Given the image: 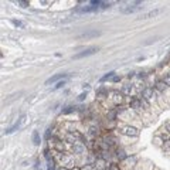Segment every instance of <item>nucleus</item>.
Segmentation results:
<instances>
[{"mask_svg":"<svg viewBox=\"0 0 170 170\" xmlns=\"http://www.w3.org/2000/svg\"><path fill=\"white\" fill-rule=\"evenodd\" d=\"M136 4H142V2H135L132 6L129 4V6H126V7H123L120 11H122L123 14H129V13H135V11H139V10L143 9V6H136Z\"/></svg>","mask_w":170,"mask_h":170,"instance_id":"f257e3e1","label":"nucleus"},{"mask_svg":"<svg viewBox=\"0 0 170 170\" xmlns=\"http://www.w3.org/2000/svg\"><path fill=\"white\" fill-rule=\"evenodd\" d=\"M96 51H98L96 47H91V48H88V50L82 51V53H78V54H75V55L72 57V60H80V58L88 57V55H92V54H95Z\"/></svg>","mask_w":170,"mask_h":170,"instance_id":"f03ea898","label":"nucleus"},{"mask_svg":"<svg viewBox=\"0 0 170 170\" xmlns=\"http://www.w3.org/2000/svg\"><path fill=\"white\" fill-rule=\"evenodd\" d=\"M122 133L126 135V136H139V130L132 126H125L122 129Z\"/></svg>","mask_w":170,"mask_h":170,"instance_id":"7ed1b4c3","label":"nucleus"},{"mask_svg":"<svg viewBox=\"0 0 170 170\" xmlns=\"http://www.w3.org/2000/svg\"><path fill=\"white\" fill-rule=\"evenodd\" d=\"M160 9H155V10H150L148 11V13H145L143 16H140V18H143V20H146V18H152V17H156L157 14H160Z\"/></svg>","mask_w":170,"mask_h":170,"instance_id":"20e7f679","label":"nucleus"},{"mask_svg":"<svg viewBox=\"0 0 170 170\" xmlns=\"http://www.w3.org/2000/svg\"><path fill=\"white\" fill-rule=\"evenodd\" d=\"M23 120H24V116H21V118L18 119V122H16V123H14V125H13L11 128H9V129L6 130V133H7V135H9V133H13V132H14L16 129H18V128H20V125L23 123Z\"/></svg>","mask_w":170,"mask_h":170,"instance_id":"39448f33","label":"nucleus"},{"mask_svg":"<svg viewBox=\"0 0 170 170\" xmlns=\"http://www.w3.org/2000/svg\"><path fill=\"white\" fill-rule=\"evenodd\" d=\"M98 36H101L99 31H87V33H82L80 38H92V37H98Z\"/></svg>","mask_w":170,"mask_h":170,"instance_id":"423d86ee","label":"nucleus"},{"mask_svg":"<svg viewBox=\"0 0 170 170\" xmlns=\"http://www.w3.org/2000/svg\"><path fill=\"white\" fill-rule=\"evenodd\" d=\"M64 77H67V74H57V75L48 78V80L45 81V85H50V84L55 82V81H58V80H61V78H64Z\"/></svg>","mask_w":170,"mask_h":170,"instance_id":"0eeeda50","label":"nucleus"},{"mask_svg":"<svg viewBox=\"0 0 170 170\" xmlns=\"http://www.w3.org/2000/svg\"><path fill=\"white\" fill-rule=\"evenodd\" d=\"M142 96L145 98V99H150V98H153V91L150 88H145V89L142 91Z\"/></svg>","mask_w":170,"mask_h":170,"instance_id":"6e6552de","label":"nucleus"},{"mask_svg":"<svg viewBox=\"0 0 170 170\" xmlns=\"http://www.w3.org/2000/svg\"><path fill=\"white\" fill-rule=\"evenodd\" d=\"M33 142H34V145H40V135L37 130L33 133Z\"/></svg>","mask_w":170,"mask_h":170,"instance_id":"1a4fd4ad","label":"nucleus"},{"mask_svg":"<svg viewBox=\"0 0 170 170\" xmlns=\"http://www.w3.org/2000/svg\"><path fill=\"white\" fill-rule=\"evenodd\" d=\"M166 84H164V81H159V82H156V88H157V89L159 91H164L166 89Z\"/></svg>","mask_w":170,"mask_h":170,"instance_id":"9d476101","label":"nucleus"},{"mask_svg":"<svg viewBox=\"0 0 170 170\" xmlns=\"http://www.w3.org/2000/svg\"><path fill=\"white\" fill-rule=\"evenodd\" d=\"M130 108H135V109L140 108V101L139 99H133V101L130 102Z\"/></svg>","mask_w":170,"mask_h":170,"instance_id":"9b49d317","label":"nucleus"},{"mask_svg":"<svg viewBox=\"0 0 170 170\" xmlns=\"http://www.w3.org/2000/svg\"><path fill=\"white\" fill-rule=\"evenodd\" d=\"M113 77H115V72H113V71H111V72H108L106 75L102 77L101 81H106V80H109V78H113Z\"/></svg>","mask_w":170,"mask_h":170,"instance_id":"f8f14e48","label":"nucleus"},{"mask_svg":"<svg viewBox=\"0 0 170 170\" xmlns=\"http://www.w3.org/2000/svg\"><path fill=\"white\" fill-rule=\"evenodd\" d=\"M130 91H132V85H123V88H122V92L123 94H130Z\"/></svg>","mask_w":170,"mask_h":170,"instance_id":"ddd939ff","label":"nucleus"},{"mask_svg":"<svg viewBox=\"0 0 170 170\" xmlns=\"http://www.w3.org/2000/svg\"><path fill=\"white\" fill-rule=\"evenodd\" d=\"M74 150H75L77 153H84V148L81 145H75L74 146Z\"/></svg>","mask_w":170,"mask_h":170,"instance_id":"4468645a","label":"nucleus"},{"mask_svg":"<svg viewBox=\"0 0 170 170\" xmlns=\"http://www.w3.org/2000/svg\"><path fill=\"white\" fill-rule=\"evenodd\" d=\"M72 111H75V106H67V109L62 111V113H69V112H72Z\"/></svg>","mask_w":170,"mask_h":170,"instance_id":"2eb2a0df","label":"nucleus"},{"mask_svg":"<svg viewBox=\"0 0 170 170\" xmlns=\"http://www.w3.org/2000/svg\"><path fill=\"white\" fill-rule=\"evenodd\" d=\"M11 23L14 26H17V27H24V24H23L21 21H18V20H11Z\"/></svg>","mask_w":170,"mask_h":170,"instance_id":"dca6fc26","label":"nucleus"},{"mask_svg":"<svg viewBox=\"0 0 170 170\" xmlns=\"http://www.w3.org/2000/svg\"><path fill=\"white\" fill-rule=\"evenodd\" d=\"M118 157L122 160V159H125V157H126V155H125V152H123V150H119V152H118Z\"/></svg>","mask_w":170,"mask_h":170,"instance_id":"f3484780","label":"nucleus"},{"mask_svg":"<svg viewBox=\"0 0 170 170\" xmlns=\"http://www.w3.org/2000/svg\"><path fill=\"white\" fill-rule=\"evenodd\" d=\"M65 85V81H60V82L55 85V89H58V88H61V87H64Z\"/></svg>","mask_w":170,"mask_h":170,"instance_id":"a211bd4d","label":"nucleus"},{"mask_svg":"<svg viewBox=\"0 0 170 170\" xmlns=\"http://www.w3.org/2000/svg\"><path fill=\"white\" fill-rule=\"evenodd\" d=\"M17 3L20 4V6H21V7H27V6H29V3H27V2H21V0H18Z\"/></svg>","mask_w":170,"mask_h":170,"instance_id":"6ab92c4d","label":"nucleus"},{"mask_svg":"<svg viewBox=\"0 0 170 170\" xmlns=\"http://www.w3.org/2000/svg\"><path fill=\"white\" fill-rule=\"evenodd\" d=\"M101 7H102V9L109 7V3H106V2H101Z\"/></svg>","mask_w":170,"mask_h":170,"instance_id":"aec40b11","label":"nucleus"},{"mask_svg":"<svg viewBox=\"0 0 170 170\" xmlns=\"http://www.w3.org/2000/svg\"><path fill=\"white\" fill-rule=\"evenodd\" d=\"M164 84H166V85H170V74L164 78Z\"/></svg>","mask_w":170,"mask_h":170,"instance_id":"412c9836","label":"nucleus"},{"mask_svg":"<svg viewBox=\"0 0 170 170\" xmlns=\"http://www.w3.org/2000/svg\"><path fill=\"white\" fill-rule=\"evenodd\" d=\"M85 96H87V94H81L80 96H78V101H84V99H85Z\"/></svg>","mask_w":170,"mask_h":170,"instance_id":"4be33fe9","label":"nucleus"},{"mask_svg":"<svg viewBox=\"0 0 170 170\" xmlns=\"http://www.w3.org/2000/svg\"><path fill=\"white\" fill-rule=\"evenodd\" d=\"M119 80H120V78H119V77H116V75H115V77H113V78H112V81H113V82H118V81H119Z\"/></svg>","mask_w":170,"mask_h":170,"instance_id":"5701e85b","label":"nucleus"},{"mask_svg":"<svg viewBox=\"0 0 170 170\" xmlns=\"http://www.w3.org/2000/svg\"><path fill=\"white\" fill-rule=\"evenodd\" d=\"M109 118H111V119H113V118H115V112H109Z\"/></svg>","mask_w":170,"mask_h":170,"instance_id":"b1692460","label":"nucleus"},{"mask_svg":"<svg viewBox=\"0 0 170 170\" xmlns=\"http://www.w3.org/2000/svg\"><path fill=\"white\" fill-rule=\"evenodd\" d=\"M111 170H118V169H116L115 166H111Z\"/></svg>","mask_w":170,"mask_h":170,"instance_id":"393cba45","label":"nucleus"},{"mask_svg":"<svg viewBox=\"0 0 170 170\" xmlns=\"http://www.w3.org/2000/svg\"><path fill=\"white\" fill-rule=\"evenodd\" d=\"M166 128H167V130H169V132H170V125H167Z\"/></svg>","mask_w":170,"mask_h":170,"instance_id":"a878e982","label":"nucleus"}]
</instances>
